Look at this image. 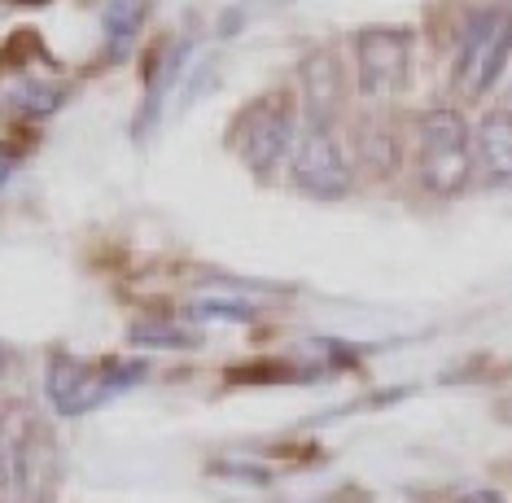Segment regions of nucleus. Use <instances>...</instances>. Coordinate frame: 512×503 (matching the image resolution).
Segmentation results:
<instances>
[{"instance_id":"1","label":"nucleus","mask_w":512,"mask_h":503,"mask_svg":"<svg viewBox=\"0 0 512 503\" xmlns=\"http://www.w3.org/2000/svg\"><path fill=\"white\" fill-rule=\"evenodd\" d=\"M57 482V442L31 407L0 412V490L9 503H49Z\"/></svg>"},{"instance_id":"2","label":"nucleus","mask_w":512,"mask_h":503,"mask_svg":"<svg viewBox=\"0 0 512 503\" xmlns=\"http://www.w3.org/2000/svg\"><path fill=\"white\" fill-rule=\"evenodd\" d=\"M416 171L434 197H451L473 175V132L456 110H429L416 132Z\"/></svg>"},{"instance_id":"3","label":"nucleus","mask_w":512,"mask_h":503,"mask_svg":"<svg viewBox=\"0 0 512 503\" xmlns=\"http://www.w3.org/2000/svg\"><path fill=\"white\" fill-rule=\"evenodd\" d=\"M512 57V9H482L460 35L456 66H451V88L464 101H477L495 88Z\"/></svg>"},{"instance_id":"4","label":"nucleus","mask_w":512,"mask_h":503,"mask_svg":"<svg viewBox=\"0 0 512 503\" xmlns=\"http://www.w3.org/2000/svg\"><path fill=\"white\" fill-rule=\"evenodd\" d=\"M294 105H289L285 92H267V97L250 101L246 110L232 119V145H237L241 162L254 175H272L281 162L294 154Z\"/></svg>"},{"instance_id":"5","label":"nucleus","mask_w":512,"mask_h":503,"mask_svg":"<svg viewBox=\"0 0 512 503\" xmlns=\"http://www.w3.org/2000/svg\"><path fill=\"white\" fill-rule=\"evenodd\" d=\"M412 31L407 27H372L355 35V70L359 92L368 101H390L412 84Z\"/></svg>"},{"instance_id":"6","label":"nucleus","mask_w":512,"mask_h":503,"mask_svg":"<svg viewBox=\"0 0 512 503\" xmlns=\"http://www.w3.org/2000/svg\"><path fill=\"white\" fill-rule=\"evenodd\" d=\"M141 377V368L123 364H88L75 355H53L49 359V399L62 416L92 412L101 399H110L114 390H123L127 381Z\"/></svg>"},{"instance_id":"7","label":"nucleus","mask_w":512,"mask_h":503,"mask_svg":"<svg viewBox=\"0 0 512 503\" xmlns=\"http://www.w3.org/2000/svg\"><path fill=\"white\" fill-rule=\"evenodd\" d=\"M289 171H294V184L302 193L320 197V202H333V197H346L355 184V171L346 162L342 145H337L333 127L307 123L294 140V158H289Z\"/></svg>"},{"instance_id":"8","label":"nucleus","mask_w":512,"mask_h":503,"mask_svg":"<svg viewBox=\"0 0 512 503\" xmlns=\"http://www.w3.org/2000/svg\"><path fill=\"white\" fill-rule=\"evenodd\" d=\"M473 167L482 184L512 189V114L491 110L473 132Z\"/></svg>"},{"instance_id":"9","label":"nucleus","mask_w":512,"mask_h":503,"mask_svg":"<svg viewBox=\"0 0 512 503\" xmlns=\"http://www.w3.org/2000/svg\"><path fill=\"white\" fill-rule=\"evenodd\" d=\"M302 97H307V123L333 127L342 110V66L329 49H311L302 57Z\"/></svg>"},{"instance_id":"10","label":"nucleus","mask_w":512,"mask_h":503,"mask_svg":"<svg viewBox=\"0 0 512 503\" xmlns=\"http://www.w3.org/2000/svg\"><path fill=\"white\" fill-rule=\"evenodd\" d=\"M355 158L372 175H390L399 167V132L386 119H377V123L364 119L355 127Z\"/></svg>"},{"instance_id":"11","label":"nucleus","mask_w":512,"mask_h":503,"mask_svg":"<svg viewBox=\"0 0 512 503\" xmlns=\"http://www.w3.org/2000/svg\"><path fill=\"white\" fill-rule=\"evenodd\" d=\"M141 18H145V0H114L110 14H106V35H110V44H123L127 35L141 27Z\"/></svg>"},{"instance_id":"12","label":"nucleus","mask_w":512,"mask_h":503,"mask_svg":"<svg viewBox=\"0 0 512 503\" xmlns=\"http://www.w3.org/2000/svg\"><path fill=\"white\" fill-rule=\"evenodd\" d=\"M132 337L136 342H145V346H189V337L171 333V329H136Z\"/></svg>"},{"instance_id":"13","label":"nucleus","mask_w":512,"mask_h":503,"mask_svg":"<svg viewBox=\"0 0 512 503\" xmlns=\"http://www.w3.org/2000/svg\"><path fill=\"white\" fill-rule=\"evenodd\" d=\"M464 503H504V499L495 490H473V495H464Z\"/></svg>"}]
</instances>
